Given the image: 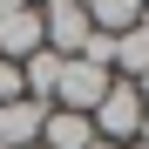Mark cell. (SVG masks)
<instances>
[{"mask_svg":"<svg viewBox=\"0 0 149 149\" xmlns=\"http://www.w3.org/2000/svg\"><path fill=\"white\" fill-rule=\"evenodd\" d=\"M142 95H136V81H115L109 95H102V109H95L88 122H95V136H102V142H115V149H129L136 136H142Z\"/></svg>","mask_w":149,"mask_h":149,"instance_id":"1","label":"cell"},{"mask_svg":"<svg viewBox=\"0 0 149 149\" xmlns=\"http://www.w3.org/2000/svg\"><path fill=\"white\" fill-rule=\"evenodd\" d=\"M115 88V74L109 68H95V61H61V81H54V109H74V115H95L102 109V95Z\"/></svg>","mask_w":149,"mask_h":149,"instance_id":"2","label":"cell"},{"mask_svg":"<svg viewBox=\"0 0 149 149\" xmlns=\"http://www.w3.org/2000/svg\"><path fill=\"white\" fill-rule=\"evenodd\" d=\"M41 34H47V47H54V54L61 61H74V54H81V47H88V7H81V0H47V7H41Z\"/></svg>","mask_w":149,"mask_h":149,"instance_id":"3","label":"cell"},{"mask_svg":"<svg viewBox=\"0 0 149 149\" xmlns=\"http://www.w3.org/2000/svg\"><path fill=\"white\" fill-rule=\"evenodd\" d=\"M41 122H47L41 102H27V95L7 102V109H0V149H34L41 142Z\"/></svg>","mask_w":149,"mask_h":149,"instance_id":"4","label":"cell"},{"mask_svg":"<svg viewBox=\"0 0 149 149\" xmlns=\"http://www.w3.org/2000/svg\"><path fill=\"white\" fill-rule=\"evenodd\" d=\"M88 142H95V122H88V115L47 109V122H41V149H88Z\"/></svg>","mask_w":149,"mask_h":149,"instance_id":"5","label":"cell"},{"mask_svg":"<svg viewBox=\"0 0 149 149\" xmlns=\"http://www.w3.org/2000/svg\"><path fill=\"white\" fill-rule=\"evenodd\" d=\"M81 7H88V27L115 41V34H129L136 20H142V7H149V0H81Z\"/></svg>","mask_w":149,"mask_h":149,"instance_id":"6","label":"cell"},{"mask_svg":"<svg viewBox=\"0 0 149 149\" xmlns=\"http://www.w3.org/2000/svg\"><path fill=\"white\" fill-rule=\"evenodd\" d=\"M20 81H27V102L54 109V81H61V54H54V47H41L34 61H20Z\"/></svg>","mask_w":149,"mask_h":149,"instance_id":"7","label":"cell"},{"mask_svg":"<svg viewBox=\"0 0 149 149\" xmlns=\"http://www.w3.org/2000/svg\"><path fill=\"white\" fill-rule=\"evenodd\" d=\"M20 7H34V0H0V20H7V14H20Z\"/></svg>","mask_w":149,"mask_h":149,"instance_id":"8","label":"cell"},{"mask_svg":"<svg viewBox=\"0 0 149 149\" xmlns=\"http://www.w3.org/2000/svg\"><path fill=\"white\" fill-rule=\"evenodd\" d=\"M136 95H142V109H149V74H142V81H136Z\"/></svg>","mask_w":149,"mask_h":149,"instance_id":"9","label":"cell"},{"mask_svg":"<svg viewBox=\"0 0 149 149\" xmlns=\"http://www.w3.org/2000/svg\"><path fill=\"white\" fill-rule=\"evenodd\" d=\"M88 149H115V142H102V136H95V142H88Z\"/></svg>","mask_w":149,"mask_h":149,"instance_id":"10","label":"cell"},{"mask_svg":"<svg viewBox=\"0 0 149 149\" xmlns=\"http://www.w3.org/2000/svg\"><path fill=\"white\" fill-rule=\"evenodd\" d=\"M136 142H149V115H142V136H136Z\"/></svg>","mask_w":149,"mask_h":149,"instance_id":"11","label":"cell"},{"mask_svg":"<svg viewBox=\"0 0 149 149\" xmlns=\"http://www.w3.org/2000/svg\"><path fill=\"white\" fill-rule=\"evenodd\" d=\"M129 149H149V142H129Z\"/></svg>","mask_w":149,"mask_h":149,"instance_id":"12","label":"cell"},{"mask_svg":"<svg viewBox=\"0 0 149 149\" xmlns=\"http://www.w3.org/2000/svg\"><path fill=\"white\" fill-rule=\"evenodd\" d=\"M34 7H47V0H34Z\"/></svg>","mask_w":149,"mask_h":149,"instance_id":"13","label":"cell"},{"mask_svg":"<svg viewBox=\"0 0 149 149\" xmlns=\"http://www.w3.org/2000/svg\"><path fill=\"white\" fill-rule=\"evenodd\" d=\"M34 149H41V142H34Z\"/></svg>","mask_w":149,"mask_h":149,"instance_id":"14","label":"cell"}]
</instances>
